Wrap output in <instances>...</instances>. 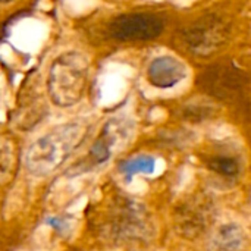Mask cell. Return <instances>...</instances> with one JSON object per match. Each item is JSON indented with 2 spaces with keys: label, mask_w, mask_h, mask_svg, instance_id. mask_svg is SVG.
<instances>
[{
  "label": "cell",
  "mask_w": 251,
  "mask_h": 251,
  "mask_svg": "<svg viewBox=\"0 0 251 251\" xmlns=\"http://www.w3.org/2000/svg\"><path fill=\"white\" fill-rule=\"evenodd\" d=\"M91 224L100 237L118 241L143 240L150 232V221L144 207L124 196L112 197L97 206Z\"/></svg>",
  "instance_id": "obj_1"
},
{
  "label": "cell",
  "mask_w": 251,
  "mask_h": 251,
  "mask_svg": "<svg viewBox=\"0 0 251 251\" xmlns=\"http://www.w3.org/2000/svg\"><path fill=\"white\" fill-rule=\"evenodd\" d=\"M87 128L81 124H66L32 143L25 156L26 169L38 176L54 172L84 140Z\"/></svg>",
  "instance_id": "obj_2"
},
{
  "label": "cell",
  "mask_w": 251,
  "mask_h": 251,
  "mask_svg": "<svg viewBox=\"0 0 251 251\" xmlns=\"http://www.w3.org/2000/svg\"><path fill=\"white\" fill-rule=\"evenodd\" d=\"M90 60L81 51H65L50 66L47 91L54 104L71 107L78 103L87 88Z\"/></svg>",
  "instance_id": "obj_3"
},
{
  "label": "cell",
  "mask_w": 251,
  "mask_h": 251,
  "mask_svg": "<svg viewBox=\"0 0 251 251\" xmlns=\"http://www.w3.org/2000/svg\"><path fill=\"white\" fill-rule=\"evenodd\" d=\"M231 24L221 13H206L193 21L182 34L187 49L197 56H210L221 50L229 38Z\"/></svg>",
  "instance_id": "obj_4"
},
{
  "label": "cell",
  "mask_w": 251,
  "mask_h": 251,
  "mask_svg": "<svg viewBox=\"0 0 251 251\" xmlns=\"http://www.w3.org/2000/svg\"><path fill=\"white\" fill-rule=\"evenodd\" d=\"M201 90L219 100L232 101L240 99L249 85V76L232 63H216L199 76Z\"/></svg>",
  "instance_id": "obj_5"
},
{
  "label": "cell",
  "mask_w": 251,
  "mask_h": 251,
  "mask_svg": "<svg viewBox=\"0 0 251 251\" xmlns=\"http://www.w3.org/2000/svg\"><path fill=\"white\" fill-rule=\"evenodd\" d=\"M165 29V21L149 12L122 13L110 21L107 34L118 41H147L159 37Z\"/></svg>",
  "instance_id": "obj_6"
},
{
  "label": "cell",
  "mask_w": 251,
  "mask_h": 251,
  "mask_svg": "<svg viewBox=\"0 0 251 251\" xmlns=\"http://www.w3.org/2000/svg\"><path fill=\"white\" fill-rule=\"evenodd\" d=\"M128 132H129V128L126 126L124 121L121 119L109 121L103 126L96 143L91 146L88 156L85 159V165L99 166L107 162L115 154L113 151L119 149L121 144H124V141L128 138Z\"/></svg>",
  "instance_id": "obj_7"
},
{
  "label": "cell",
  "mask_w": 251,
  "mask_h": 251,
  "mask_svg": "<svg viewBox=\"0 0 251 251\" xmlns=\"http://www.w3.org/2000/svg\"><path fill=\"white\" fill-rule=\"evenodd\" d=\"M213 210L206 199H193L176 212V226L179 234L197 238L210 226Z\"/></svg>",
  "instance_id": "obj_8"
},
{
  "label": "cell",
  "mask_w": 251,
  "mask_h": 251,
  "mask_svg": "<svg viewBox=\"0 0 251 251\" xmlns=\"http://www.w3.org/2000/svg\"><path fill=\"white\" fill-rule=\"evenodd\" d=\"M188 69L185 63L178 57L159 56L150 62L147 68V78L157 88H171L184 81Z\"/></svg>",
  "instance_id": "obj_9"
},
{
  "label": "cell",
  "mask_w": 251,
  "mask_h": 251,
  "mask_svg": "<svg viewBox=\"0 0 251 251\" xmlns=\"http://www.w3.org/2000/svg\"><path fill=\"white\" fill-rule=\"evenodd\" d=\"M206 166L210 172L215 175L225 178V179H237L241 174L243 165L240 157L226 149H219L216 151H212L204 159Z\"/></svg>",
  "instance_id": "obj_10"
},
{
  "label": "cell",
  "mask_w": 251,
  "mask_h": 251,
  "mask_svg": "<svg viewBox=\"0 0 251 251\" xmlns=\"http://www.w3.org/2000/svg\"><path fill=\"white\" fill-rule=\"evenodd\" d=\"M247 237L244 229L237 224L221 226L215 235L213 247L216 251H243L246 249Z\"/></svg>",
  "instance_id": "obj_11"
},
{
  "label": "cell",
  "mask_w": 251,
  "mask_h": 251,
  "mask_svg": "<svg viewBox=\"0 0 251 251\" xmlns=\"http://www.w3.org/2000/svg\"><path fill=\"white\" fill-rule=\"evenodd\" d=\"M16 168V151L13 143L0 135V184L12 179Z\"/></svg>",
  "instance_id": "obj_12"
},
{
  "label": "cell",
  "mask_w": 251,
  "mask_h": 251,
  "mask_svg": "<svg viewBox=\"0 0 251 251\" xmlns=\"http://www.w3.org/2000/svg\"><path fill=\"white\" fill-rule=\"evenodd\" d=\"M154 168H156V159L153 156L143 154L124 162L119 169L126 178H132L138 174H144V175L153 174Z\"/></svg>",
  "instance_id": "obj_13"
}]
</instances>
